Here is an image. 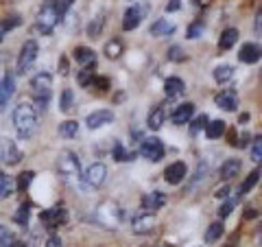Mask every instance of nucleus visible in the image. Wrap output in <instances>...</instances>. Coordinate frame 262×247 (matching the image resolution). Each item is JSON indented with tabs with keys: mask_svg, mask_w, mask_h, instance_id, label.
I'll return each instance as SVG.
<instances>
[{
	"mask_svg": "<svg viewBox=\"0 0 262 247\" xmlns=\"http://www.w3.org/2000/svg\"><path fill=\"white\" fill-rule=\"evenodd\" d=\"M13 127L20 138H31L37 131V110L29 103H20L13 110Z\"/></svg>",
	"mask_w": 262,
	"mask_h": 247,
	"instance_id": "nucleus-1",
	"label": "nucleus"
},
{
	"mask_svg": "<svg viewBox=\"0 0 262 247\" xmlns=\"http://www.w3.org/2000/svg\"><path fill=\"white\" fill-rule=\"evenodd\" d=\"M120 219H122V212L116 203H112V201H105L98 205V210H96V221L101 223L103 228H118L120 225Z\"/></svg>",
	"mask_w": 262,
	"mask_h": 247,
	"instance_id": "nucleus-2",
	"label": "nucleus"
},
{
	"mask_svg": "<svg viewBox=\"0 0 262 247\" xmlns=\"http://www.w3.org/2000/svg\"><path fill=\"white\" fill-rule=\"evenodd\" d=\"M57 169H59V173H61V177H63V179L72 182V179H77V177H79L81 164H79L77 155L72 153V151H61V153H59V158H57Z\"/></svg>",
	"mask_w": 262,
	"mask_h": 247,
	"instance_id": "nucleus-3",
	"label": "nucleus"
},
{
	"mask_svg": "<svg viewBox=\"0 0 262 247\" xmlns=\"http://www.w3.org/2000/svg\"><path fill=\"white\" fill-rule=\"evenodd\" d=\"M37 42L35 39H29V42H24L22 48H20V55H18V72L20 75H27V70L33 66V61L37 59Z\"/></svg>",
	"mask_w": 262,
	"mask_h": 247,
	"instance_id": "nucleus-4",
	"label": "nucleus"
},
{
	"mask_svg": "<svg viewBox=\"0 0 262 247\" xmlns=\"http://www.w3.org/2000/svg\"><path fill=\"white\" fill-rule=\"evenodd\" d=\"M61 20V15L57 13V9L53 7V0L48 5L42 7V11L37 13V31H42V33H51L55 29V24Z\"/></svg>",
	"mask_w": 262,
	"mask_h": 247,
	"instance_id": "nucleus-5",
	"label": "nucleus"
},
{
	"mask_svg": "<svg viewBox=\"0 0 262 247\" xmlns=\"http://www.w3.org/2000/svg\"><path fill=\"white\" fill-rule=\"evenodd\" d=\"M31 88H33V96L35 98H51V88H53V77L51 72H37L31 79Z\"/></svg>",
	"mask_w": 262,
	"mask_h": 247,
	"instance_id": "nucleus-6",
	"label": "nucleus"
},
{
	"mask_svg": "<svg viewBox=\"0 0 262 247\" xmlns=\"http://www.w3.org/2000/svg\"><path fill=\"white\" fill-rule=\"evenodd\" d=\"M0 160L5 164H18L22 160V151L15 147L13 140L0 136Z\"/></svg>",
	"mask_w": 262,
	"mask_h": 247,
	"instance_id": "nucleus-7",
	"label": "nucleus"
},
{
	"mask_svg": "<svg viewBox=\"0 0 262 247\" xmlns=\"http://www.w3.org/2000/svg\"><path fill=\"white\" fill-rule=\"evenodd\" d=\"M140 155L149 162H160L164 158V145L158 138H146L140 147Z\"/></svg>",
	"mask_w": 262,
	"mask_h": 247,
	"instance_id": "nucleus-8",
	"label": "nucleus"
},
{
	"mask_svg": "<svg viewBox=\"0 0 262 247\" xmlns=\"http://www.w3.org/2000/svg\"><path fill=\"white\" fill-rule=\"evenodd\" d=\"M105 177H107V169H105L103 162H94L92 167L85 171V182H88V186H92V188L103 186Z\"/></svg>",
	"mask_w": 262,
	"mask_h": 247,
	"instance_id": "nucleus-9",
	"label": "nucleus"
},
{
	"mask_svg": "<svg viewBox=\"0 0 262 247\" xmlns=\"http://www.w3.org/2000/svg\"><path fill=\"white\" fill-rule=\"evenodd\" d=\"M153 225H155V217L151 212H140V215H136L134 221H131V230L136 234H149Z\"/></svg>",
	"mask_w": 262,
	"mask_h": 247,
	"instance_id": "nucleus-10",
	"label": "nucleus"
},
{
	"mask_svg": "<svg viewBox=\"0 0 262 247\" xmlns=\"http://www.w3.org/2000/svg\"><path fill=\"white\" fill-rule=\"evenodd\" d=\"M186 173H188V169H186L184 162H173V164H168V167H166V171H164V179H166L168 184L177 186V184L184 182Z\"/></svg>",
	"mask_w": 262,
	"mask_h": 247,
	"instance_id": "nucleus-11",
	"label": "nucleus"
},
{
	"mask_svg": "<svg viewBox=\"0 0 262 247\" xmlns=\"http://www.w3.org/2000/svg\"><path fill=\"white\" fill-rule=\"evenodd\" d=\"M13 92H15V79H13V75L7 72V75L0 79V110H5L7 105H9Z\"/></svg>",
	"mask_w": 262,
	"mask_h": 247,
	"instance_id": "nucleus-12",
	"label": "nucleus"
},
{
	"mask_svg": "<svg viewBox=\"0 0 262 247\" xmlns=\"http://www.w3.org/2000/svg\"><path fill=\"white\" fill-rule=\"evenodd\" d=\"M39 219H42V223H46L48 228H57V225L66 223L68 212H66V208H53V210H44L42 215H39Z\"/></svg>",
	"mask_w": 262,
	"mask_h": 247,
	"instance_id": "nucleus-13",
	"label": "nucleus"
},
{
	"mask_svg": "<svg viewBox=\"0 0 262 247\" xmlns=\"http://www.w3.org/2000/svg\"><path fill=\"white\" fill-rule=\"evenodd\" d=\"M112 120H114V112H112V110H98V112L90 114V116L85 118V125H88L90 129H98V127L110 125Z\"/></svg>",
	"mask_w": 262,
	"mask_h": 247,
	"instance_id": "nucleus-14",
	"label": "nucleus"
},
{
	"mask_svg": "<svg viewBox=\"0 0 262 247\" xmlns=\"http://www.w3.org/2000/svg\"><path fill=\"white\" fill-rule=\"evenodd\" d=\"M214 103L219 105L221 110L234 112V110H236V105H238V94H236L234 90H223V92H219V94H216Z\"/></svg>",
	"mask_w": 262,
	"mask_h": 247,
	"instance_id": "nucleus-15",
	"label": "nucleus"
},
{
	"mask_svg": "<svg viewBox=\"0 0 262 247\" xmlns=\"http://www.w3.org/2000/svg\"><path fill=\"white\" fill-rule=\"evenodd\" d=\"M238 57H241V61H243V64H256L260 57H262V48H260L258 44L249 42V44H245V46L241 48Z\"/></svg>",
	"mask_w": 262,
	"mask_h": 247,
	"instance_id": "nucleus-16",
	"label": "nucleus"
},
{
	"mask_svg": "<svg viewBox=\"0 0 262 247\" xmlns=\"http://www.w3.org/2000/svg\"><path fill=\"white\" fill-rule=\"evenodd\" d=\"M164 203H166V195H162V193H149L142 199V208H144V212H151V215H153V212L160 210Z\"/></svg>",
	"mask_w": 262,
	"mask_h": 247,
	"instance_id": "nucleus-17",
	"label": "nucleus"
},
{
	"mask_svg": "<svg viewBox=\"0 0 262 247\" xmlns=\"http://www.w3.org/2000/svg\"><path fill=\"white\" fill-rule=\"evenodd\" d=\"M140 20H142V11L136 9V7H131V9L125 11V18H122V29L125 31H134L140 27Z\"/></svg>",
	"mask_w": 262,
	"mask_h": 247,
	"instance_id": "nucleus-18",
	"label": "nucleus"
},
{
	"mask_svg": "<svg viewBox=\"0 0 262 247\" xmlns=\"http://www.w3.org/2000/svg\"><path fill=\"white\" fill-rule=\"evenodd\" d=\"M192 114H194V105L192 103L179 105V108L175 110V114H173V122L175 125H186V122L192 118Z\"/></svg>",
	"mask_w": 262,
	"mask_h": 247,
	"instance_id": "nucleus-19",
	"label": "nucleus"
},
{
	"mask_svg": "<svg viewBox=\"0 0 262 247\" xmlns=\"http://www.w3.org/2000/svg\"><path fill=\"white\" fill-rule=\"evenodd\" d=\"M186 90V86H184V81L179 79V77H170V79H166L164 81V92H166V96L168 98H175V96H179Z\"/></svg>",
	"mask_w": 262,
	"mask_h": 247,
	"instance_id": "nucleus-20",
	"label": "nucleus"
},
{
	"mask_svg": "<svg viewBox=\"0 0 262 247\" xmlns=\"http://www.w3.org/2000/svg\"><path fill=\"white\" fill-rule=\"evenodd\" d=\"M149 31H151L153 37H166V35H170V33H175V24L168 22V20H158V22L151 24Z\"/></svg>",
	"mask_w": 262,
	"mask_h": 247,
	"instance_id": "nucleus-21",
	"label": "nucleus"
},
{
	"mask_svg": "<svg viewBox=\"0 0 262 247\" xmlns=\"http://www.w3.org/2000/svg\"><path fill=\"white\" fill-rule=\"evenodd\" d=\"M236 39H238V29H225L219 37V48L221 51H229L236 44Z\"/></svg>",
	"mask_w": 262,
	"mask_h": 247,
	"instance_id": "nucleus-22",
	"label": "nucleus"
},
{
	"mask_svg": "<svg viewBox=\"0 0 262 247\" xmlns=\"http://www.w3.org/2000/svg\"><path fill=\"white\" fill-rule=\"evenodd\" d=\"M238 171H241V162L234 160V158H229V160L223 162V167H221V177H223L225 182H229L232 177L238 175Z\"/></svg>",
	"mask_w": 262,
	"mask_h": 247,
	"instance_id": "nucleus-23",
	"label": "nucleus"
},
{
	"mask_svg": "<svg viewBox=\"0 0 262 247\" xmlns=\"http://www.w3.org/2000/svg\"><path fill=\"white\" fill-rule=\"evenodd\" d=\"M75 59L81 64V66H92L96 61V55L92 48H88V46H77L75 48Z\"/></svg>",
	"mask_w": 262,
	"mask_h": 247,
	"instance_id": "nucleus-24",
	"label": "nucleus"
},
{
	"mask_svg": "<svg viewBox=\"0 0 262 247\" xmlns=\"http://www.w3.org/2000/svg\"><path fill=\"white\" fill-rule=\"evenodd\" d=\"M164 120H166V112H164V108H155L149 118H146V125H149L151 129H160L164 125Z\"/></svg>",
	"mask_w": 262,
	"mask_h": 247,
	"instance_id": "nucleus-25",
	"label": "nucleus"
},
{
	"mask_svg": "<svg viewBox=\"0 0 262 247\" xmlns=\"http://www.w3.org/2000/svg\"><path fill=\"white\" fill-rule=\"evenodd\" d=\"M232 77H234V68H232V66L223 64V66H216V68H214V81H216V84H227V81H232Z\"/></svg>",
	"mask_w": 262,
	"mask_h": 247,
	"instance_id": "nucleus-26",
	"label": "nucleus"
},
{
	"mask_svg": "<svg viewBox=\"0 0 262 247\" xmlns=\"http://www.w3.org/2000/svg\"><path fill=\"white\" fill-rule=\"evenodd\" d=\"M223 134H225V122L223 120H212V122H208V125H206V136L210 140H216Z\"/></svg>",
	"mask_w": 262,
	"mask_h": 247,
	"instance_id": "nucleus-27",
	"label": "nucleus"
},
{
	"mask_svg": "<svg viewBox=\"0 0 262 247\" xmlns=\"http://www.w3.org/2000/svg\"><path fill=\"white\" fill-rule=\"evenodd\" d=\"M122 51H125V46H122L120 39H110L107 44H105V55L110 57V59H118V57L122 55Z\"/></svg>",
	"mask_w": 262,
	"mask_h": 247,
	"instance_id": "nucleus-28",
	"label": "nucleus"
},
{
	"mask_svg": "<svg viewBox=\"0 0 262 247\" xmlns=\"http://www.w3.org/2000/svg\"><path fill=\"white\" fill-rule=\"evenodd\" d=\"M112 155H114V160H116V162H131V160L136 158V153H127V151H125L122 142H116V145H114Z\"/></svg>",
	"mask_w": 262,
	"mask_h": 247,
	"instance_id": "nucleus-29",
	"label": "nucleus"
},
{
	"mask_svg": "<svg viewBox=\"0 0 262 247\" xmlns=\"http://www.w3.org/2000/svg\"><path fill=\"white\" fill-rule=\"evenodd\" d=\"M77 131H79V122H75V120H63L59 125V134L63 138H75Z\"/></svg>",
	"mask_w": 262,
	"mask_h": 247,
	"instance_id": "nucleus-30",
	"label": "nucleus"
},
{
	"mask_svg": "<svg viewBox=\"0 0 262 247\" xmlns=\"http://www.w3.org/2000/svg\"><path fill=\"white\" fill-rule=\"evenodd\" d=\"M221 236H223V223H221V221H216V223H212V225L208 228L206 241H208V243H216Z\"/></svg>",
	"mask_w": 262,
	"mask_h": 247,
	"instance_id": "nucleus-31",
	"label": "nucleus"
},
{
	"mask_svg": "<svg viewBox=\"0 0 262 247\" xmlns=\"http://www.w3.org/2000/svg\"><path fill=\"white\" fill-rule=\"evenodd\" d=\"M13 193V179L0 173V199H7Z\"/></svg>",
	"mask_w": 262,
	"mask_h": 247,
	"instance_id": "nucleus-32",
	"label": "nucleus"
},
{
	"mask_svg": "<svg viewBox=\"0 0 262 247\" xmlns=\"http://www.w3.org/2000/svg\"><path fill=\"white\" fill-rule=\"evenodd\" d=\"M77 81H79V86H90V84H92V81H94V64L85 66V68L79 72Z\"/></svg>",
	"mask_w": 262,
	"mask_h": 247,
	"instance_id": "nucleus-33",
	"label": "nucleus"
},
{
	"mask_svg": "<svg viewBox=\"0 0 262 247\" xmlns=\"http://www.w3.org/2000/svg\"><path fill=\"white\" fill-rule=\"evenodd\" d=\"M72 101H75V94H72V90H63L61 98H59V110L61 112H70L72 110Z\"/></svg>",
	"mask_w": 262,
	"mask_h": 247,
	"instance_id": "nucleus-34",
	"label": "nucleus"
},
{
	"mask_svg": "<svg viewBox=\"0 0 262 247\" xmlns=\"http://www.w3.org/2000/svg\"><path fill=\"white\" fill-rule=\"evenodd\" d=\"M33 177H35V173H33V171H24V173H20V177H18V186H15V188H18V191H27V188L33 184Z\"/></svg>",
	"mask_w": 262,
	"mask_h": 247,
	"instance_id": "nucleus-35",
	"label": "nucleus"
},
{
	"mask_svg": "<svg viewBox=\"0 0 262 247\" xmlns=\"http://www.w3.org/2000/svg\"><path fill=\"white\" fill-rule=\"evenodd\" d=\"M29 215H31V205L29 203H22L18 212H15V223H20V225H27V221H29Z\"/></svg>",
	"mask_w": 262,
	"mask_h": 247,
	"instance_id": "nucleus-36",
	"label": "nucleus"
},
{
	"mask_svg": "<svg viewBox=\"0 0 262 247\" xmlns=\"http://www.w3.org/2000/svg\"><path fill=\"white\" fill-rule=\"evenodd\" d=\"M258 179H260V171H253V173H249L247 179H245L243 186H241V193H249L251 188L258 184Z\"/></svg>",
	"mask_w": 262,
	"mask_h": 247,
	"instance_id": "nucleus-37",
	"label": "nucleus"
},
{
	"mask_svg": "<svg viewBox=\"0 0 262 247\" xmlns=\"http://www.w3.org/2000/svg\"><path fill=\"white\" fill-rule=\"evenodd\" d=\"M251 158L256 160L258 164H262V136L253 138V145H251Z\"/></svg>",
	"mask_w": 262,
	"mask_h": 247,
	"instance_id": "nucleus-38",
	"label": "nucleus"
},
{
	"mask_svg": "<svg viewBox=\"0 0 262 247\" xmlns=\"http://www.w3.org/2000/svg\"><path fill=\"white\" fill-rule=\"evenodd\" d=\"M168 59H170V61H184V59H186L184 48H182V46H170V51H168Z\"/></svg>",
	"mask_w": 262,
	"mask_h": 247,
	"instance_id": "nucleus-39",
	"label": "nucleus"
},
{
	"mask_svg": "<svg viewBox=\"0 0 262 247\" xmlns=\"http://www.w3.org/2000/svg\"><path fill=\"white\" fill-rule=\"evenodd\" d=\"M72 3H75V0H53V7L57 9V13L63 15V13H66V11H68L70 7H72Z\"/></svg>",
	"mask_w": 262,
	"mask_h": 247,
	"instance_id": "nucleus-40",
	"label": "nucleus"
},
{
	"mask_svg": "<svg viewBox=\"0 0 262 247\" xmlns=\"http://www.w3.org/2000/svg\"><path fill=\"white\" fill-rule=\"evenodd\" d=\"M206 175H208V162H203V164H199V167H196V173H194V184L203 182V179H206ZM194 184H192V186H194Z\"/></svg>",
	"mask_w": 262,
	"mask_h": 247,
	"instance_id": "nucleus-41",
	"label": "nucleus"
},
{
	"mask_svg": "<svg viewBox=\"0 0 262 247\" xmlns=\"http://www.w3.org/2000/svg\"><path fill=\"white\" fill-rule=\"evenodd\" d=\"M101 29H103V18H96V20L88 27V35H90V37H96L98 33H101Z\"/></svg>",
	"mask_w": 262,
	"mask_h": 247,
	"instance_id": "nucleus-42",
	"label": "nucleus"
},
{
	"mask_svg": "<svg viewBox=\"0 0 262 247\" xmlns=\"http://www.w3.org/2000/svg\"><path fill=\"white\" fill-rule=\"evenodd\" d=\"M206 125H208V116H206V114L196 116V118H194V122H192V134H196L199 129H206Z\"/></svg>",
	"mask_w": 262,
	"mask_h": 247,
	"instance_id": "nucleus-43",
	"label": "nucleus"
},
{
	"mask_svg": "<svg viewBox=\"0 0 262 247\" xmlns=\"http://www.w3.org/2000/svg\"><path fill=\"white\" fill-rule=\"evenodd\" d=\"M203 33V24L201 22H194V24H190V29H188V37L190 39H196Z\"/></svg>",
	"mask_w": 262,
	"mask_h": 247,
	"instance_id": "nucleus-44",
	"label": "nucleus"
},
{
	"mask_svg": "<svg viewBox=\"0 0 262 247\" xmlns=\"http://www.w3.org/2000/svg\"><path fill=\"white\" fill-rule=\"evenodd\" d=\"M15 27H20V18L18 15H9L5 22H3V29L7 31V29H15Z\"/></svg>",
	"mask_w": 262,
	"mask_h": 247,
	"instance_id": "nucleus-45",
	"label": "nucleus"
},
{
	"mask_svg": "<svg viewBox=\"0 0 262 247\" xmlns=\"http://www.w3.org/2000/svg\"><path fill=\"white\" fill-rule=\"evenodd\" d=\"M11 234L7 232V230H3L0 228V247H11Z\"/></svg>",
	"mask_w": 262,
	"mask_h": 247,
	"instance_id": "nucleus-46",
	"label": "nucleus"
},
{
	"mask_svg": "<svg viewBox=\"0 0 262 247\" xmlns=\"http://www.w3.org/2000/svg\"><path fill=\"white\" fill-rule=\"evenodd\" d=\"M232 208H234V201H227V203L223 205V208H221V210H219V215H221V219H225V217H229V215H232Z\"/></svg>",
	"mask_w": 262,
	"mask_h": 247,
	"instance_id": "nucleus-47",
	"label": "nucleus"
},
{
	"mask_svg": "<svg viewBox=\"0 0 262 247\" xmlns=\"http://www.w3.org/2000/svg\"><path fill=\"white\" fill-rule=\"evenodd\" d=\"M253 29H256L258 35H262V7H260L258 13H256V24H253Z\"/></svg>",
	"mask_w": 262,
	"mask_h": 247,
	"instance_id": "nucleus-48",
	"label": "nucleus"
},
{
	"mask_svg": "<svg viewBox=\"0 0 262 247\" xmlns=\"http://www.w3.org/2000/svg\"><path fill=\"white\" fill-rule=\"evenodd\" d=\"M94 86L101 88V90H107V88H110V81L103 79V77H96V79H94Z\"/></svg>",
	"mask_w": 262,
	"mask_h": 247,
	"instance_id": "nucleus-49",
	"label": "nucleus"
},
{
	"mask_svg": "<svg viewBox=\"0 0 262 247\" xmlns=\"http://www.w3.org/2000/svg\"><path fill=\"white\" fill-rule=\"evenodd\" d=\"M44 247H61V238L51 236V238H48V241L44 243Z\"/></svg>",
	"mask_w": 262,
	"mask_h": 247,
	"instance_id": "nucleus-50",
	"label": "nucleus"
},
{
	"mask_svg": "<svg viewBox=\"0 0 262 247\" xmlns=\"http://www.w3.org/2000/svg\"><path fill=\"white\" fill-rule=\"evenodd\" d=\"M179 7H182V0H168V5H166V11H177Z\"/></svg>",
	"mask_w": 262,
	"mask_h": 247,
	"instance_id": "nucleus-51",
	"label": "nucleus"
},
{
	"mask_svg": "<svg viewBox=\"0 0 262 247\" xmlns=\"http://www.w3.org/2000/svg\"><path fill=\"white\" fill-rule=\"evenodd\" d=\"M59 72L61 75H68V59H66V57L59 59Z\"/></svg>",
	"mask_w": 262,
	"mask_h": 247,
	"instance_id": "nucleus-52",
	"label": "nucleus"
},
{
	"mask_svg": "<svg viewBox=\"0 0 262 247\" xmlns=\"http://www.w3.org/2000/svg\"><path fill=\"white\" fill-rule=\"evenodd\" d=\"M227 193H229V188L225 186V188H221V191H216L214 197H216V199H223V197H227Z\"/></svg>",
	"mask_w": 262,
	"mask_h": 247,
	"instance_id": "nucleus-53",
	"label": "nucleus"
},
{
	"mask_svg": "<svg viewBox=\"0 0 262 247\" xmlns=\"http://www.w3.org/2000/svg\"><path fill=\"white\" fill-rule=\"evenodd\" d=\"M245 212H247V215H245V217H247V219H251V217H256V210H251V208H247V210H245Z\"/></svg>",
	"mask_w": 262,
	"mask_h": 247,
	"instance_id": "nucleus-54",
	"label": "nucleus"
},
{
	"mask_svg": "<svg viewBox=\"0 0 262 247\" xmlns=\"http://www.w3.org/2000/svg\"><path fill=\"white\" fill-rule=\"evenodd\" d=\"M11 247H27V245H24L22 241H13V243H11Z\"/></svg>",
	"mask_w": 262,
	"mask_h": 247,
	"instance_id": "nucleus-55",
	"label": "nucleus"
},
{
	"mask_svg": "<svg viewBox=\"0 0 262 247\" xmlns=\"http://www.w3.org/2000/svg\"><path fill=\"white\" fill-rule=\"evenodd\" d=\"M3 33H5V29H0V42H3Z\"/></svg>",
	"mask_w": 262,
	"mask_h": 247,
	"instance_id": "nucleus-56",
	"label": "nucleus"
},
{
	"mask_svg": "<svg viewBox=\"0 0 262 247\" xmlns=\"http://www.w3.org/2000/svg\"><path fill=\"white\" fill-rule=\"evenodd\" d=\"M260 241H262V234H260Z\"/></svg>",
	"mask_w": 262,
	"mask_h": 247,
	"instance_id": "nucleus-57",
	"label": "nucleus"
}]
</instances>
